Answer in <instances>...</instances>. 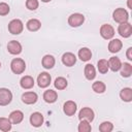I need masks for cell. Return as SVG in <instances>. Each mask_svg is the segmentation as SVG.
I'll use <instances>...</instances> for the list:
<instances>
[{
    "instance_id": "obj_1",
    "label": "cell",
    "mask_w": 132,
    "mask_h": 132,
    "mask_svg": "<svg viewBox=\"0 0 132 132\" xmlns=\"http://www.w3.org/2000/svg\"><path fill=\"white\" fill-rule=\"evenodd\" d=\"M112 19L114 22L122 24V23H126L129 20V13L125 8L119 7L116 10H113L112 12Z\"/></svg>"
},
{
    "instance_id": "obj_2",
    "label": "cell",
    "mask_w": 132,
    "mask_h": 132,
    "mask_svg": "<svg viewBox=\"0 0 132 132\" xmlns=\"http://www.w3.org/2000/svg\"><path fill=\"white\" fill-rule=\"evenodd\" d=\"M24 30V24L19 19H13L8 23V31L12 35H19Z\"/></svg>"
},
{
    "instance_id": "obj_3",
    "label": "cell",
    "mask_w": 132,
    "mask_h": 132,
    "mask_svg": "<svg viewBox=\"0 0 132 132\" xmlns=\"http://www.w3.org/2000/svg\"><path fill=\"white\" fill-rule=\"evenodd\" d=\"M10 69L14 74H22L26 70V63L21 58H14L10 63Z\"/></svg>"
},
{
    "instance_id": "obj_4",
    "label": "cell",
    "mask_w": 132,
    "mask_h": 132,
    "mask_svg": "<svg viewBox=\"0 0 132 132\" xmlns=\"http://www.w3.org/2000/svg\"><path fill=\"white\" fill-rule=\"evenodd\" d=\"M85 22V16L84 14L81 13H78V12H75V13H72L69 15L68 18V24L70 27L72 28H77L79 26H81Z\"/></svg>"
},
{
    "instance_id": "obj_5",
    "label": "cell",
    "mask_w": 132,
    "mask_h": 132,
    "mask_svg": "<svg viewBox=\"0 0 132 132\" xmlns=\"http://www.w3.org/2000/svg\"><path fill=\"white\" fill-rule=\"evenodd\" d=\"M12 101V93L9 89L0 88V106H6Z\"/></svg>"
},
{
    "instance_id": "obj_6",
    "label": "cell",
    "mask_w": 132,
    "mask_h": 132,
    "mask_svg": "<svg viewBox=\"0 0 132 132\" xmlns=\"http://www.w3.org/2000/svg\"><path fill=\"white\" fill-rule=\"evenodd\" d=\"M100 35L102 38L109 40L114 36V29L109 24H103L100 27Z\"/></svg>"
},
{
    "instance_id": "obj_7",
    "label": "cell",
    "mask_w": 132,
    "mask_h": 132,
    "mask_svg": "<svg viewBox=\"0 0 132 132\" xmlns=\"http://www.w3.org/2000/svg\"><path fill=\"white\" fill-rule=\"evenodd\" d=\"M94 118H95V113H94V110L90 107H82L79 112H78V119L79 121L80 120H86L88 122H93L94 121Z\"/></svg>"
},
{
    "instance_id": "obj_8",
    "label": "cell",
    "mask_w": 132,
    "mask_h": 132,
    "mask_svg": "<svg viewBox=\"0 0 132 132\" xmlns=\"http://www.w3.org/2000/svg\"><path fill=\"white\" fill-rule=\"evenodd\" d=\"M118 32L119 34L124 37V38H128L131 36L132 34V25L129 23V22H126V23H122L119 25L118 27Z\"/></svg>"
},
{
    "instance_id": "obj_9",
    "label": "cell",
    "mask_w": 132,
    "mask_h": 132,
    "mask_svg": "<svg viewBox=\"0 0 132 132\" xmlns=\"http://www.w3.org/2000/svg\"><path fill=\"white\" fill-rule=\"evenodd\" d=\"M37 100H38V95H37L35 92H33V91L25 92V93L22 95V101H23V103H25V104L31 105V104L36 103Z\"/></svg>"
},
{
    "instance_id": "obj_10",
    "label": "cell",
    "mask_w": 132,
    "mask_h": 132,
    "mask_svg": "<svg viewBox=\"0 0 132 132\" xmlns=\"http://www.w3.org/2000/svg\"><path fill=\"white\" fill-rule=\"evenodd\" d=\"M52 81V76L47 72H41L39 73L37 77V84L39 88H47Z\"/></svg>"
},
{
    "instance_id": "obj_11",
    "label": "cell",
    "mask_w": 132,
    "mask_h": 132,
    "mask_svg": "<svg viewBox=\"0 0 132 132\" xmlns=\"http://www.w3.org/2000/svg\"><path fill=\"white\" fill-rule=\"evenodd\" d=\"M76 109H77V105L74 101L72 100H68L64 103L63 105V111L66 116L68 117H72L75 112H76Z\"/></svg>"
},
{
    "instance_id": "obj_12",
    "label": "cell",
    "mask_w": 132,
    "mask_h": 132,
    "mask_svg": "<svg viewBox=\"0 0 132 132\" xmlns=\"http://www.w3.org/2000/svg\"><path fill=\"white\" fill-rule=\"evenodd\" d=\"M44 122V118L42 116L41 112H38V111H35L33 113H31L30 116V124L33 126V127H40Z\"/></svg>"
},
{
    "instance_id": "obj_13",
    "label": "cell",
    "mask_w": 132,
    "mask_h": 132,
    "mask_svg": "<svg viewBox=\"0 0 132 132\" xmlns=\"http://www.w3.org/2000/svg\"><path fill=\"white\" fill-rule=\"evenodd\" d=\"M22 44L16 40H11L7 43V51L11 55H19L22 53Z\"/></svg>"
},
{
    "instance_id": "obj_14",
    "label": "cell",
    "mask_w": 132,
    "mask_h": 132,
    "mask_svg": "<svg viewBox=\"0 0 132 132\" xmlns=\"http://www.w3.org/2000/svg\"><path fill=\"white\" fill-rule=\"evenodd\" d=\"M62 63L67 67H72L76 63V57L73 53L67 52L62 56Z\"/></svg>"
},
{
    "instance_id": "obj_15",
    "label": "cell",
    "mask_w": 132,
    "mask_h": 132,
    "mask_svg": "<svg viewBox=\"0 0 132 132\" xmlns=\"http://www.w3.org/2000/svg\"><path fill=\"white\" fill-rule=\"evenodd\" d=\"M8 119L10 120L12 125H18L24 120V113H23V111L16 109V110H13L9 113Z\"/></svg>"
},
{
    "instance_id": "obj_16",
    "label": "cell",
    "mask_w": 132,
    "mask_h": 132,
    "mask_svg": "<svg viewBox=\"0 0 132 132\" xmlns=\"http://www.w3.org/2000/svg\"><path fill=\"white\" fill-rule=\"evenodd\" d=\"M108 51L112 54H116V53H119L122 47H123V43L120 39L116 38V39H111L109 42H108Z\"/></svg>"
},
{
    "instance_id": "obj_17",
    "label": "cell",
    "mask_w": 132,
    "mask_h": 132,
    "mask_svg": "<svg viewBox=\"0 0 132 132\" xmlns=\"http://www.w3.org/2000/svg\"><path fill=\"white\" fill-rule=\"evenodd\" d=\"M20 85L24 90H29L34 87V78L30 75H25L21 78Z\"/></svg>"
},
{
    "instance_id": "obj_18",
    "label": "cell",
    "mask_w": 132,
    "mask_h": 132,
    "mask_svg": "<svg viewBox=\"0 0 132 132\" xmlns=\"http://www.w3.org/2000/svg\"><path fill=\"white\" fill-rule=\"evenodd\" d=\"M58 99V93L54 90H46L43 93V100L46 103H54Z\"/></svg>"
},
{
    "instance_id": "obj_19",
    "label": "cell",
    "mask_w": 132,
    "mask_h": 132,
    "mask_svg": "<svg viewBox=\"0 0 132 132\" xmlns=\"http://www.w3.org/2000/svg\"><path fill=\"white\" fill-rule=\"evenodd\" d=\"M41 64H42V67H44L45 69H52L55 66V64H56L55 57L52 56V55L43 56V58L41 60Z\"/></svg>"
},
{
    "instance_id": "obj_20",
    "label": "cell",
    "mask_w": 132,
    "mask_h": 132,
    "mask_svg": "<svg viewBox=\"0 0 132 132\" xmlns=\"http://www.w3.org/2000/svg\"><path fill=\"white\" fill-rule=\"evenodd\" d=\"M26 27L29 31L31 32H35L38 31L41 28V22L37 19H30L27 23H26Z\"/></svg>"
},
{
    "instance_id": "obj_21",
    "label": "cell",
    "mask_w": 132,
    "mask_h": 132,
    "mask_svg": "<svg viewBox=\"0 0 132 132\" xmlns=\"http://www.w3.org/2000/svg\"><path fill=\"white\" fill-rule=\"evenodd\" d=\"M121 66H122V62H121L120 58H118V57L109 58V60H108V67H109V69L111 71H113V72L119 71Z\"/></svg>"
},
{
    "instance_id": "obj_22",
    "label": "cell",
    "mask_w": 132,
    "mask_h": 132,
    "mask_svg": "<svg viewBox=\"0 0 132 132\" xmlns=\"http://www.w3.org/2000/svg\"><path fill=\"white\" fill-rule=\"evenodd\" d=\"M85 76L88 80H93L96 77V69L92 64H87L84 69Z\"/></svg>"
},
{
    "instance_id": "obj_23",
    "label": "cell",
    "mask_w": 132,
    "mask_h": 132,
    "mask_svg": "<svg viewBox=\"0 0 132 132\" xmlns=\"http://www.w3.org/2000/svg\"><path fill=\"white\" fill-rule=\"evenodd\" d=\"M78 58L82 61V62H88L91 60L92 58V52L90 48L88 47H81L78 51Z\"/></svg>"
},
{
    "instance_id": "obj_24",
    "label": "cell",
    "mask_w": 132,
    "mask_h": 132,
    "mask_svg": "<svg viewBox=\"0 0 132 132\" xmlns=\"http://www.w3.org/2000/svg\"><path fill=\"white\" fill-rule=\"evenodd\" d=\"M120 97L125 102H131L132 101V89L131 88H123L120 92Z\"/></svg>"
},
{
    "instance_id": "obj_25",
    "label": "cell",
    "mask_w": 132,
    "mask_h": 132,
    "mask_svg": "<svg viewBox=\"0 0 132 132\" xmlns=\"http://www.w3.org/2000/svg\"><path fill=\"white\" fill-rule=\"evenodd\" d=\"M120 70H121V75L123 77H130L132 74V65L130 63L124 62V63H122Z\"/></svg>"
},
{
    "instance_id": "obj_26",
    "label": "cell",
    "mask_w": 132,
    "mask_h": 132,
    "mask_svg": "<svg viewBox=\"0 0 132 132\" xmlns=\"http://www.w3.org/2000/svg\"><path fill=\"white\" fill-rule=\"evenodd\" d=\"M92 90H93L95 93H97V94H102V93L105 92L106 86H105V84H104L103 81L97 80V81H95V82L92 84Z\"/></svg>"
},
{
    "instance_id": "obj_27",
    "label": "cell",
    "mask_w": 132,
    "mask_h": 132,
    "mask_svg": "<svg viewBox=\"0 0 132 132\" xmlns=\"http://www.w3.org/2000/svg\"><path fill=\"white\" fill-rule=\"evenodd\" d=\"M54 86L57 90H64L67 88L68 86V81L65 77H62V76H59L55 79V82H54Z\"/></svg>"
},
{
    "instance_id": "obj_28",
    "label": "cell",
    "mask_w": 132,
    "mask_h": 132,
    "mask_svg": "<svg viewBox=\"0 0 132 132\" xmlns=\"http://www.w3.org/2000/svg\"><path fill=\"white\" fill-rule=\"evenodd\" d=\"M11 122L8 118H0V130L3 132H7L11 130Z\"/></svg>"
},
{
    "instance_id": "obj_29",
    "label": "cell",
    "mask_w": 132,
    "mask_h": 132,
    "mask_svg": "<svg viewBox=\"0 0 132 132\" xmlns=\"http://www.w3.org/2000/svg\"><path fill=\"white\" fill-rule=\"evenodd\" d=\"M97 69H98V71H99L100 73H102V74L107 73V71H108V69H109V67H108V61L105 60V59L99 60L98 63H97Z\"/></svg>"
},
{
    "instance_id": "obj_30",
    "label": "cell",
    "mask_w": 132,
    "mask_h": 132,
    "mask_svg": "<svg viewBox=\"0 0 132 132\" xmlns=\"http://www.w3.org/2000/svg\"><path fill=\"white\" fill-rule=\"evenodd\" d=\"M77 130H78V132H90L92 130V126H91L90 122H88L86 120H80Z\"/></svg>"
},
{
    "instance_id": "obj_31",
    "label": "cell",
    "mask_w": 132,
    "mask_h": 132,
    "mask_svg": "<svg viewBox=\"0 0 132 132\" xmlns=\"http://www.w3.org/2000/svg\"><path fill=\"white\" fill-rule=\"evenodd\" d=\"M112 129H113L112 123L107 122V121L101 123L99 126V131H101V132H110V131H112Z\"/></svg>"
},
{
    "instance_id": "obj_32",
    "label": "cell",
    "mask_w": 132,
    "mask_h": 132,
    "mask_svg": "<svg viewBox=\"0 0 132 132\" xmlns=\"http://www.w3.org/2000/svg\"><path fill=\"white\" fill-rule=\"evenodd\" d=\"M39 6L38 0H26V7L29 10H36Z\"/></svg>"
},
{
    "instance_id": "obj_33",
    "label": "cell",
    "mask_w": 132,
    "mask_h": 132,
    "mask_svg": "<svg viewBox=\"0 0 132 132\" xmlns=\"http://www.w3.org/2000/svg\"><path fill=\"white\" fill-rule=\"evenodd\" d=\"M10 11V7L7 3L5 2H0V15L4 16V15H7Z\"/></svg>"
},
{
    "instance_id": "obj_34",
    "label": "cell",
    "mask_w": 132,
    "mask_h": 132,
    "mask_svg": "<svg viewBox=\"0 0 132 132\" xmlns=\"http://www.w3.org/2000/svg\"><path fill=\"white\" fill-rule=\"evenodd\" d=\"M126 56H127V59L128 60H132V47H129L127 50V53H126Z\"/></svg>"
},
{
    "instance_id": "obj_35",
    "label": "cell",
    "mask_w": 132,
    "mask_h": 132,
    "mask_svg": "<svg viewBox=\"0 0 132 132\" xmlns=\"http://www.w3.org/2000/svg\"><path fill=\"white\" fill-rule=\"evenodd\" d=\"M131 1H132V0H128V8H132V6H131Z\"/></svg>"
},
{
    "instance_id": "obj_36",
    "label": "cell",
    "mask_w": 132,
    "mask_h": 132,
    "mask_svg": "<svg viewBox=\"0 0 132 132\" xmlns=\"http://www.w3.org/2000/svg\"><path fill=\"white\" fill-rule=\"evenodd\" d=\"M52 0H41V2H44V3H47V2H51Z\"/></svg>"
},
{
    "instance_id": "obj_37",
    "label": "cell",
    "mask_w": 132,
    "mask_h": 132,
    "mask_svg": "<svg viewBox=\"0 0 132 132\" xmlns=\"http://www.w3.org/2000/svg\"><path fill=\"white\" fill-rule=\"evenodd\" d=\"M0 68H1V63H0Z\"/></svg>"
}]
</instances>
